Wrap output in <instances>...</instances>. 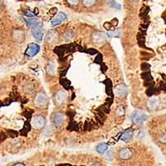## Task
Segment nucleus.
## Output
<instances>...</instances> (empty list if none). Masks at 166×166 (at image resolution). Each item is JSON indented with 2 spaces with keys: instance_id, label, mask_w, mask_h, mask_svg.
<instances>
[{
  "instance_id": "obj_1",
  "label": "nucleus",
  "mask_w": 166,
  "mask_h": 166,
  "mask_svg": "<svg viewBox=\"0 0 166 166\" xmlns=\"http://www.w3.org/2000/svg\"><path fill=\"white\" fill-rule=\"evenodd\" d=\"M147 120V115L142 111H135L131 116V121L135 125H140Z\"/></svg>"
},
{
  "instance_id": "obj_2",
  "label": "nucleus",
  "mask_w": 166,
  "mask_h": 166,
  "mask_svg": "<svg viewBox=\"0 0 166 166\" xmlns=\"http://www.w3.org/2000/svg\"><path fill=\"white\" fill-rule=\"evenodd\" d=\"M52 123L54 124L55 126H62V124H63L64 121H65V116L62 114V113H60V112L55 113V114L52 116Z\"/></svg>"
},
{
  "instance_id": "obj_3",
  "label": "nucleus",
  "mask_w": 166,
  "mask_h": 166,
  "mask_svg": "<svg viewBox=\"0 0 166 166\" xmlns=\"http://www.w3.org/2000/svg\"><path fill=\"white\" fill-rule=\"evenodd\" d=\"M67 91H63V90L58 91V92L56 94L55 96L56 104L57 105V106H60V105L63 104V103L67 101Z\"/></svg>"
},
{
  "instance_id": "obj_4",
  "label": "nucleus",
  "mask_w": 166,
  "mask_h": 166,
  "mask_svg": "<svg viewBox=\"0 0 166 166\" xmlns=\"http://www.w3.org/2000/svg\"><path fill=\"white\" fill-rule=\"evenodd\" d=\"M115 91L119 97H125L128 94V87L125 84H119L115 88Z\"/></svg>"
},
{
  "instance_id": "obj_5",
  "label": "nucleus",
  "mask_w": 166,
  "mask_h": 166,
  "mask_svg": "<svg viewBox=\"0 0 166 166\" xmlns=\"http://www.w3.org/2000/svg\"><path fill=\"white\" fill-rule=\"evenodd\" d=\"M33 127L35 129H37V130H40L44 127L45 125V119L41 116H35V117L33 119Z\"/></svg>"
},
{
  "instance_id": "obj_6",
  "label": "nucleus",
  "mask_w": 166,
  "mask_h": 166,
  "mask_svg": "<svg viewBox=\"0 0 166 166\" xmlns=\"http://www.w3.org/2000/svg\"><path fill=\"white\" fill-rule=\"evenodd\" d=\"M27 25L28 28L32 29H37V28H41L42 27V22L36 18H29L27 20Z\"/></svg>"
},
{
  "instance_id": "obj_7",
  "label": "nucleus",
  "mask_w": 166,
  "mask_h": 166,
  "mask_svg": "<svg viewBox=\"0 0 166 166\" xmlns=\"http://www.w3.org/2000/svg\"><path fill=\"white\" fill-rule=\"evenodd\" d=\"M40 51V47L37 44H31L28 46V50H27V55L29 57H34L37 55Z\"/></svg>"
},
{
  "instance_id": "obj_8",
  "label": "nucleus",
  "mask_w": 166,
  "mask_h": 166,
  "mask_svg": "<svg viewBox=\"0 0 166 166\" xmlns=\"http://www.w3.org/2000/svg\"><path fill=\"white\" fill-rule=\"evenodd\" d=\"M67 20V15H66L65 13H59L57 17H56V18L52 21V27H56L59 25L60 23L63 22V21H66Z\"/></svg>"
},
{
  "instance_id": "obj_9",
  "label": "nucleus",
  "mask_w": 166,
  "mask_h": 166,
  "mask_svg": "<svg viewBox=\"0 0 166 166\" xmlns=\"http://www.w3.org/2000/svg\"><path fill=\"white\" fill-rule=\"evenodd\" d=\"M119 156L122 160H128L132 156V152L129 148H122L119 152Z\"/></svg>"
},
{
  "instance_id": "obj_10",
  "label": "nucleus",
  "mask_w": 166,
  "mask_h": 166,
  "mask_svg": "<svg viewBox=\"0 0 166 166\" xmlns=\"http://www.w3.org/2000/svg\"><path fill=\"white\" fill-rule=\"evenodd\" d=\"M47 102V97L45 94L43 93H39L38 95H37L36 98H35V103L39 106H42L45 105Z\"/></svg>"
},
{
  "instance_id": "obj_11",
  "label": "nucleus",
  "mask_w": 166,
  "mask_h": 166,
  "mask_svg": "<svg viewBox=\"0 0 166 166\" xmlns=\"http://www.w3.org/2000/svg\"><path fill=\"white\" fill-rule=\"evenodd\" d=\"M32 34L34 37V38L37 41V42H41L43 37V31L41 28H37V29L32 30Z\"/></svg>"
},
{
  "instance_id": "obj_12",
  "label": "nucleus",
  "mask_w": 166,
  "mask_h": 166,
  "mask_svg": "<svg viewBox=\"0 0 166 166\" xmlns=\"http://www.w3.org/2000/svg\"><path fill=\"white\" fill-rule=\"evenodd\" d=\"M132 138H133V132L130 129H128V130H125V132L121 136V140L125 142H129L130 140H132Z\"/></svg>"
},
{
  "instance_id": "obj_13",
  "label": "nucleus",
  "mask_w": 166,
  "mask_h": 166,
  "mask_svg": "<svg viewBox=\"0 0 166 166\" xmlns=\"http://www.w3.org/2000/svg\"><path fill=\"white\" fill-rule=\"evenodd\" d=\"M96 150H97L98 153H100L101 155L106 153V151L107 150V145L105 143L99 144L96 147Z\"/></svg>"
},
{
  "instance_id": "obj_14",
  "label": "nucleus",
  "mask_w": 166,
  "mask_h": 166,
  "mask_svg": "<svg viewBox=\"0 0 166 166\" xmlns=\"http://www.w3.org/2000/svg\"><path fill=\"white\" fill-rule=\"evenodd\" d=\"M158 103H159V100L157 98H151L150 101H149V102H148V106L150 109H155L158 106Z\"/></svg>"
},
{
  "instance_id": "obj_15",
  "label": "nucleus",
  "mask_w": 166,
  "mask_h": 166,
  "mask_svg": "<svg viewBox=\"0 0 166 166\" xmlns=\"http://www.w3.org/2000/svg\"><path fill=\"white\" fill-rule=\"evenodd\" d=\"M116 114L118 116H123L125 115V108L122 106H119L117 108H116Z\"/></svg>"
},
{
  "instance_id": "obj_16",
  "label": "nucleus",
  "mask_w": 166,
  "mask_h": 166,
  "mask_svg": "<svg viewBox=\"0 0 166 166\" xmlns=\"http://www.w3.org/2000/svg\"><path fill=\"white\" fill-rule=\"evenodd\" d=\"M96 0H82V3L85 7H91L94 5Z\"/></svg>"
},
{
  "instance_id": "obj_17",
  "label": "nucleus",
  "mask_w": 166,
  "mask_h": 166,
  "mask_svg": "<svg viewBox=\"0 0 166 166\" xmlns=\"http://www.w3.org/2000/svg\"><path fill=\"white\" fill-rule=\"evenodd\" d=\"M110 5H111V7H112L113 8H115V9H121V5L118 3H116V1H114V0H112V1L110 2Z\"/></svg>"
},
{
  "instance_id": "obj_18",
  "label": "nucleus",
  "mask_w": 166,
  "mask_h": 166,
  "mask_svg": "<svg viewBox=\"0 0 166 166\" xmlns=\"http://www.w3.org/2000/svg\"><path fill=\"white\" fill-rule=\"evenodd\" d=\"M108 36L110 37H119L121 36V31H119L118 30L117 32H114V33H108Z\"/></svg>"
},
{
  "instance_id": "obj_19",
  "label": "nucleus",
  "mask_w": 166,
  "mask_h": 166,
  "mask_svg": "<svg viewBox=\"0 0 166 166\" xmlns=\"http://www.w3.org/2000/svg\"><path fill=\"white\" fill-rule=\"evenodd\" d=\"M68 3H70L71 5H76L79 3V0H67Z\"/></svg>"
},
{
  "instance_id": "obj_20",
  "label": "nucleus",
  "mask_w": 166,
  "mask_h": 166,
  "mask_svg": "<svg viewBox=\"0 0 166 166\" xmlns=\"http://www.w3.org/2000/svg\"><path fill=\"white\" fill-rule=\"evenodd\" d=\"M54 69H55V67L53 66L52 67H51L50 66L48 67V73H50V74H52L53 73V72H54Z\"/></svg>"
},
{
  "instance_id": "obj_21",
  "label": "nucleus",
  "mask_w": 166,
  "mask_h": 166,
  "mask_svg": "<svg viewBox=\"0 0 166 166\" xmlns=\"http://www.w3.org/2000/svg\"><path fill=\"white\" fill-rule=\"evenodd\" d=\"M107 158L108 159H111L112 158V151H109L107 153Z\"/></svg>"
},
{
  "instance_id": "obj_22",
  "label": "nucleus",
  "mask_w": 166,
  "mask_h": 166,
  "mask_svg": "<svg viewBox=\"0 0 166 166\" xmlns=\"http://www.w3.org/2000/svg\"><path fill=\"white\" fill-rule=\"evenodd\" d=\"M14 166H24V164H15Z\"/></svg>"
},
{
  "instance_id": "obj_23",
  "label": "nucleus",
  "mask_w": 166,
  "mask_h": 166,
  "mask_svg": "<svg viewBox=\"0 0 166 166\" xmlns=\"http://www.w3.org/2000/svg\"><path fill=\"white\" fill-rule=\"evenodd\" d=\"M0 5H1V0H0Z\"/></svg>"
}]
</instances>
